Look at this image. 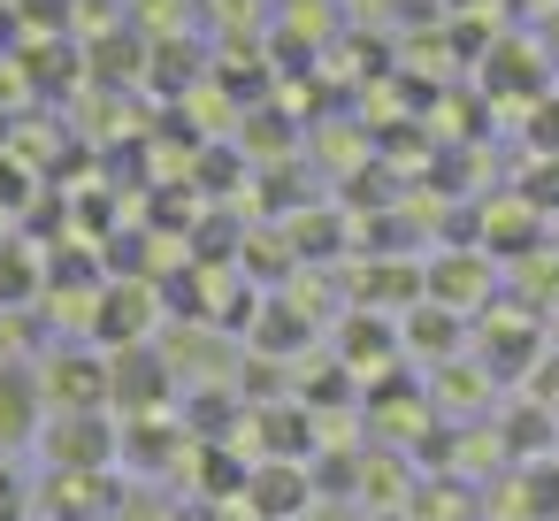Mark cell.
<instances>
[{"instance_id":"16","label":"cell","mask_w":559,"mask_h":521,"mask_svg":"<svg viewBox=\"0 0 559 521\" xmlns=\"http://www.w3.org/2000/svg\"><path fill=\"white\" fill-rule=\"evenodd\" d=\"M536 154H544V162H559V100H551V108H536Z\"/></svg>"},{"instance_id":"4","label":"cell","mask_w":559,"mask_h":521,"mask_svg":"<svg viewBox=\"0 0 559 521\" xmlns=\"http://www.w3.org/2000/svg\"><path fill=\"white\" fill-rule=\"evenodd\" d=\"M246 506H253L261 521H307V506H314V475H307L299 460H261V467L246 475Z\"/></svg>"},{"instance_id":"12","label":"cell","mask_w":559,"mask_h":521,"mask_svg":"<svg viewBox=\"0 0 559 521\" xmlns=\"http://www.w3.org/2000/svg\"><path fill=\"white\" fill-rule=\"evenodd\" d=\"M391 345H399V330H391V322H376L368 307H360V315H345V330H337V353H345V368H353V360H383Z\"/></svg>"},{"instance_id":"3","label":"cell","mask_w":559,"mask_h":521,"mask_svg":"<svg viewBox=\"0 0 559 521\" xmlns=\"http://www.w3.org/2000/svg\"><path fill=\"white\" fill-rule=\"evenodd\" d=\"M39 445H47V467H108L116 460V422L108 414H55Z\"/></svg>"},{"instance_id":"9","label":"cell","mask_w":559,"mask_h":521,"mask_svg":"<svg viewBox=\"0 0 559 521\" xmlns=\"http://www.w3.org/2000/svg\"><path fill=\"white\" fill-rule=\"evenodd\" d=\"M253 429H269V437H261V445H269V460H307V445H314V437H307V429H314V414H307V406H261V414H253Z\"/></svg>"},{"instance_id":"10","label":"cell","mask_w":559,"mask_h":521,"mask_svg":"<svg viewBox=\"0 0 559 521\" xmlns=\"http://www.w3.org/2000/svg\"><path fill=\"white\" fill-rule=\"evenodd\" d=\"M399 345H414V353H452V345H460V315L429 299V307H414V315H406Z\"/></svg>"},{"instance_id":"17","label":"cell","mask_w":559,"mask_h":521,"mask_svg":"<svg viewBox=\"0 0 559 521\" xmlns=\"http://www.w3.org/2000/svg\"><path fill=\"white\" fill-rule=\"evenodd\" d=\"M24 284H32V269H24V261H0V299H16Z\"/></svg>"},{"instance_id":"5","label":"cell","mask_w":559,"mask_h":521,"mask_svg":"<svg viewBox=\"0 0 559 521\" xmlns=\"http://www.w3.org/2000/svg\"><path fill=\"white\" fill-rule=\"evenodd\" d=\"M162 391H169V360H162V345H123V353H108V406H139V414H154Z\"/></svg>"},{"instance_id":"14","label":"cell","mask_w":559,"mask_h":521,"mask_svg":"<svg viewBox=\"0 0 559 521\" xmlns=\"http://www.w3.org/2000/svg\"><path fill=\"white\" fill-rule=\"evenodd\" d=\"M521 200H528L536 215H559V162H544V169L521 185Z\"/></svg>"},{"instance_id":"2","label":"cell","mask_w":559,"mask_h":521,"mask_svg":"<svg viewBox=\"0 0 559 521\" xmlns=\"http://www.w3.org/2000/svg\"><path fill=\"white\" fill-rule=\"evenodd\" d=\"M123 490L108 483V467H47L39 483V513L47 521H116Z\"/></svg>"},{"instance_id":"11","label":"cell","mask_w":559,"mask_h":521,"mask_svg":"<svg viewBox=\"0 0 559 521\" xmlns=\"http://www.w3.org/2000/svg\"><path fill=\"white\" fill-rule=\"evenodd\" d=\"M269 322H253V345L261 353H299L307 345V330H314V315H299L292 299H276V307H261Z\"/></svg>"},{"instance_id":"7","label":"cell","mask_w":559,"mask_h":521,"mask_svg":"<svg viewBox=\"0 0 559 521\" xmlns=\"http://www.w3.org/2000/svg\"><path fill=\"white\" fill-rule=\"evenodd\" d=\"M39 376H24V368H0V445H24V437H39Z\"/></svg>"},{"instance_id":"15","label":"cell","mask_w":559,"mask_h":521,"mask_svg":"<svg viewBox=\"0 0 559 521\" xmlns=\"http://www.w3.org/2000/svg\"><path fill=\"white\" fill-rule=\"evenodd\" d=\"M116 521H177L169 506H154V490H131L123 506H116Z\"/></svg>"},{"instance_id":"1","label":"cell","mask_w":559,"mask_h":521,"mask_svg":"<svg viewBox=\"0 0 559 521\" xmlns=\"http://www.w3.org/2000/svg\"><path fill=\"white\" fill-rule=\"evenodd\" d=\"M39 399H47L55 414H108V360L85 353V345L55 353V360L39 368Z\"/></svg>"},{"instance_id":"13","label":"cell","mask_w":559,"mask_h":521,"mask_svg":"<svg viewBox=\"0 0 559 521\" xmlns=\"http://www.w3.org/2000/svg\"><path fill=\"white\" fill-rule=\"evenodd\" d=\"M536 445H551V414H513V437H506V452H513V460H528Z\"/></svg>"},{"instance_id":"8","label":"cell","mask_w":559,"mask_h":521,"mask_svg":"<svg viewBox=\"0 0 559 521\" xmlns=\"http://www.w3.org/2000/svg\"><path fill=\"white\" fill-rule=\"evenodd\" d=\"M429 292H437V307L460 315V307H475V299L490 292V261H483V253H452V261H437V269H429Z\"/></svg>"},{"instance_id":"6","label":"cell","mask_w":559,"mask_h":521,"mask_svg":"<svg viewBox=\"0 0 559 521\" xmlns=\"http://www.w3.org/2000/svg\"><path fill=\"white\" fill-rule=\"evenodd\" d=\"M146 307H154V292H146V284H116V292H100V299H93V315H100V322H93V338H100V345H116V353H123V345H146V322H154Z\"/></svg>"}]
</instances>
